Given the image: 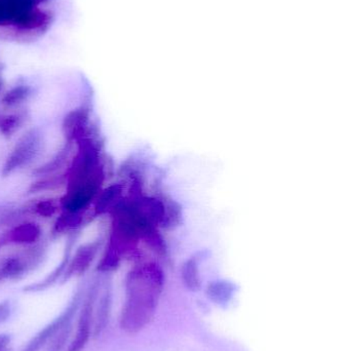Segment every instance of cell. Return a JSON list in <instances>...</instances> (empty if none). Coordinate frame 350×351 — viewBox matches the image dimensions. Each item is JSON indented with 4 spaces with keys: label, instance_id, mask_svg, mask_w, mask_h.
<instances>
[{
    "label": "cell",
    "instance_id": "obj_12",
    "mask_svg": "<svg viewBox=\"0 0 350 351\" xmlns=\"http://www.w3.org/2000/svg\"><path fill=\"white\" fill-rule=\"evenodd\" d=\"M234 292V288L228 284L218 282V284L212 285L208 290V295L212 300L217 302L218 304H224L230 300Z\"/></svg>",
    "mask_w": 350,
    "mask_h": 351
},
{
    "label": "cell",
    "instance_id": "obj_8",
    "mask_svg": "<svg viewBox=\"0 0 350 351\" xmlns=\"http://www.w3.org/2000/svg\"><path fill=\"white\" fill-rule=\"evenodd\" d=\"M40 227L35 223L27 222L16 225L10 232L3 235L6 245L16 243V245H31L36 243L40 237Z\"/></svg>",
    "mask_w": 350,
    "mask_h": 351
},
{
    "label": "cell",
    "instance_id": "obj_14",
    "mask_svg": "<svg viewBox=\"0 0 350 351\" xmlns=\"http://www.w3.org/2000/svg\"><path fill=\"white\" fill-rule=\"evenodd\" d=\"M80 223H82L80 213H70L65 210V214L58 219L55 229L57 232H63V231L75 228Z\"/></svg>",
    "mask_w": 350,
    "mask_h": 351
},
{
    "label": "cell",
    "instance_id": "obj_13",
    "mask_svg": "<svg viewBox=\"0 0 350 351\" xmlns=\"http://www.w3.org/2000/svg\"><path fill=\"white\" fill-rule=\"evenodd\" d=\"M29 96H30V88L28 86H16L3 97V104L8 107H14L26 101Z\"/></svg>",
    "mask_w": 350,
    "mask_h": 351
},
{
    "label": "cell",
    "instance_id": "obj_3",
    "mask_svg": "<svg viewBox=\"0 0 350 351\" xmlns=\"http://www.w3.org/2000/svg\"><path fill=\"white\" fill-rule=\"evenodd\" d=\"M23 255L10 256L0 263V282L16 280L35 267L41 259V251L38 247Z\"/></svg>",
    "mask_w": 350,
    "mask_h": 351
},
{
    "label": "cell",
    "instance_id": "obj_15",
    "mask_svg": "<svg viewBox=\"0 0 350 351\" xmlns=\"http://www.w3.org/2000/svg\"><path fill=\"white\" fill-rule=\"evenodd\" d=\"M24 121V117L22 114H12L0 119V131L4 136L14 135Z\"/></svg>",
    "mask_w": 350,
    "mask_h": 351
},
{
    "label": "cell",
    "instance_id": "obj_2",
    "mask_svg": "<svg viewBox=\"0 0 350 351\" xmlns=\"http://www.w3.org/2000/svg\"><path fill=\"white\" fill-rule=\"evenodd\" d=\"M41 135L37 130H31L20 138L12 152L8 154L1 174L3 177L12 175L18 169L32 162L40 149Z\"/></svg>",
    "mask_w": 350,
    "mask_h": 351
},
{
    "label": "cell",
    "instance_id": "obj_1",
    "mask_svg": "<svg viewBox=\"0 0 350 351\" xmlns=\"http://www.w3.org/2000/svg\"><path fill=\"white\" fill-rule=\"evenodd\" d=\"M162 287V274L156 268H139L129 274L127 280V299L121 315V327L123 331L138 333L152 321Z\"/></svg>",
    "mask_w": 350,
    "mask_h": 351
},
{
    "label": "cell",
    "instance_id": "obj_7",
    "mask_svg": "<svg viewBox=\"0 0 350 351\" xmlns=\"http://www.w3.org/2000/svg\"><path fill=\"white\" fill-rule=\"evenodd\" d=\"M90 121V112L84 108L70 111L63 121V133L69 143L79 142L86 138Z\"/></svg>",
    "mask_w": 350,
    "mask_h": 351
},
{
    "label": "cell",
    "instance_id": "obj_16",
    "mask_svg": "<svg viewBox=\"0 0 350 351\" xmlns=\"http://www.w3.org/2000/svg\"><path fill=\"white\" fill-rule=\"evenodd\" d=\"M70 323L64 325L55 335L53 336L51 340H49V348L45 351H62L64 346H65L66 341H67L68 336L70 334Z\"/></svg>",
    "mask_w": 350,
    "mask_h": 351
},
{
    "label": "cell",
    "instance_id": "obj_11",
    "mask_svg": "<svg viewBox=\"0 0 350 351\" xmlns=\"http://www.w3.org/2000/svg\"><path fill=\"white\" fill-rule=\"evenodd\" d=\"M109 309H110V294H109L108 291H106L101 298L98 311H97L96 324H95V334L96 335L101 333L106 326Z\"/></svg>",
    "mask_w": 350,
    "mask_h": 351
},
{
    "label": "cell",
    "instance_id": "obj_6",
    "mask_svg": "<svg viewBox=\"0 0 350 351\" xmlns=\"http://www.w3.org/2000/svg\"><path fill=\"white\" fill-rule=\"evenodd\" d=\"M100 245V241H94L78 247L74 257L68 262L67 267L64 272L63 282L74 276H82L94 261Z\"/></svg>",
    "mask_w": 350,
    "mask_h": 351
},
{
    "label": "cell",
    "instance_id": "obj_20",
    "mask_svg": "<svg viewBox=\"0 0 350 351\" xmlns=\"http://www.w3.org/2000/svg\"><path fill=\"white\" fill-rule=\"evenodd\" d=\"M5 245V241H4L3 237H2L1 239H0V249H1V247H4Z\"/></svg>",
    "mask_w": 350,
    "mask_h": 351
},
{
    "label": "cell",
    "instance_id": "obj_17",
    "mask_svg": "<svg viewBox=\"0 0 350 351\" xmlns=\"http://www.w3.org/2000/svg\"><path fill=\"white\" fill-rule=\"evenodd\" d=\"M33 208H34V212L39 215V216L49 218V217L53 216L58 212L59 204H58L55 200L45 199L37 202Z\"/></svg>",
    "mask_w": 350,
    "mask_h": 351
},
{
    "label": "cell",
    "instance_id": "obj_9",
    "mask_svg": "<svg viewBox=\"0 0 350 351\" xmlns=\"http://www.w3.org/2000/svg\"><path fill=\"white\" fill-rule=\"evenodd\" d=\"M121 192V189L118 185L110 186V187L102 191L98 200H97L96 204H95V212L99 215L107 212L109 208L112 206L113 202L118 197Z\"/></svg>",
    "mask_w": 350,
    "mask_h": 351
},
{
    "label": "cell",
    "instance_id": "obj_5",
    "mask_svg": "<svg viewBox=\"0 0 350 351\" xmlns=\"http://www.w3.org/2000/svg\"><path fill=\"white\" fill-rule=\"evenodd\" d=\"M78 304H79V296H76L72 301L71 304L69 305L67 309L60 315L59 317L51 322L49 326L45 328L42 331L39 332L28 344L23 351H39L49 340L53 338V336L63 327L66 324L69 323L73 319L74 313L77 311Z\"/></svg>",
    "mask_w": 350,
    "mask_h": 351
},
{
    "label": "cell",
    "instance_id": "obj_4",
    "mask_svg": "<svg viewBox=\"0 0 350 351\" xmlns=\"http://www.w3.org/2000/svg\"><path fill=\"white\" fill-rule=\"evenodd\" d=\"M98 295V287L94 286L90 289L84 303L79 319H78L77 330L74 339L70 343L67 351H82L86 348L90 337L92 331V315H94L95 302Z\"/></svg>",
    "mask_w": 350,
    "mask_h": 351
},
{
    "label": "cell",
    "instance_id": "obj_18",
    "mask_svg": "<svg viewBox=\"0 0 350 351\" xmlns=\"http://www.w3.org/2000/svg\"><path fill=\"white\" fill-rule=\"evenodd\" d=\"M10 315V307L8 303L2 302L0 303V324L3 323L6 321Z\"/></svg>",
    "mask_w": 350,
    "mask_h": 351
},
{
    "label": "cell",
    "instance_id": "obj_10",
    "mask_svg": "<svg viewBox=\"0 0 350 351\" xmlns=\"http://www.w3.org/2000/svg\"><path fill=\"white\" fill-rule=\"evenodd\" d=\"M71 143L68 142L66 144L65 147L62 148L61 152L53 158L51 162H47L45 166L40 167L38 170L35 171V174L37 175H49L55 173V171L61 169L65 165L66 160H68V156H69L70 148H71Z\"/></svg>",
    "mask_w": 350,
    "mask_h": 351
},
{
    "label": "cell",
    "instance_id": "obj_19",
    "mask_svg": "<svg viewBox=\"0 0 350 351\" xmlns=\"http://www.w3.org/2000/svg\"><path fill=\"white\" fill-rule=\"evenodd\" d=\"M10 338L8 335H0V351H10Z\"/></svg>",
    "mask_w": 350,
    "mask_h": 351
}]
</instances>
